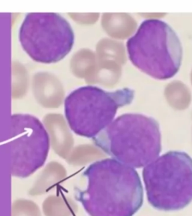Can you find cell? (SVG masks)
<instances>
[{"instance_id": "cell-7", "label": "cell", "mask_w": 192, "mask_h": 216, "mask_svg": "<svg viewBox=\"0 0 192 216\" xmlns=\"http://www.w3.org/2000/svg\"><path fill=\"white\" fill-rule=\"evenodd\" d=\"M8 142L13 176L26 178L44 165L50 143L46 128L39 119L30 114H13Z\"/></svg>"}, {"instance_id": "cell-2", "label": "cell", "mask_w": 192, "mask_h": 216, "mask_svg": "<svg viewBox=\"0 0 192 216\" xmlns=\"http://www.w3.org/2000/svg\"><path fill=\"white\" fill-rule=\"evenodd\" d=\"M92 140L111 158L133 168L145 167L161 152L159 123L140 113L118 116Z\"/></svg>"}, {"instance_id": "cell-8", "label": "cell", "mask_w": 192, "mask_h": 216, "mask_svg": "<svg viewBox=\"0 0 192 216\" xmlns=\"http://www.w3.org/2000/svg\"><path fill=\"white\" fill-rule=\"evenodd\" d=\"M12 216H41L37 205L29 200H17L12 209Z\"/></svg>"}, {"instance_id": "cell-6", "label": "cell", "mask_w": 192, "mask_h": 216, "mask_svg": "<svg viewBox=\"0 0 192 216\" xmlns=\"http://www.w3.org/2000/svg\"><path fill=\"white\" fill-rule=\"evenodd\" d=\"M20 44L33 61L59 62L71 51L75 35L71 24L57 13H28L18 32Z\"/></svg>"}, {"instance_id": "cell-3", "label": "cell", "mask_w": 192, "mask_h": 216, "mask_svg": "<svg viewBox=\"0 0 192 216\" xmlns=\"http://www.w3.org/2000/svg\"><path fill=\"white\" fill-rule=\"evenodd\" d=\"M126 47L132 64L155 80L173 77L182 65L181 41L173 29L163 20L143 21L128 40Z\"/></svg>"}, {"instance_id": "cell-5", "label": "cell", "mask_w": 192, "mask_h": 216, "mask_svg": "<svg viewBox=\"0 0 192 216\" xmlns=\"http://www.w3.org/2000/svg\"><path fill=\"white\" fill-rule=\"evenodd\" d=\"M131 88L106 91L95 86H81L65 99V116L71 130L80 137L93 139L115 119L119 108L133 102Z\"/></svg>"}, {"instance_id": "cell-4", "label": "cell", "mask_w": 192, "mask_h": 216, "mask_svg": "<svg viewBox=\"0 0 192 216\" xmlns=\"http://www.w3.org/2000/svg\"><path fill=\"white\" fill-rule=\"evenodd\" d=\"M149 203L164 212L184 209L192 201V158L181 151L159 156L142 171Z\"/></svg>"}, {"instance_id": "cell-1", "label": "cell", "mask_w": 192, "mask_h": 216, "mask_svg": "<svg viewBox=\"0 0 192 216\" xmlns=\"http://www.w3.org/2000/svg\"><path fill=\"white\" fill-rule=\"evenodd\" d=\"M86 188L75 189V199L89 216H133L143 203L140 176L113 158L90 164L83 173Z\"/></svg>"}]
</instances>
